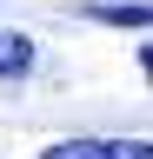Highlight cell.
Segmentation results:
<instances>
[{
    "label": "cell",
    "instance_id": "2",
    "mask_svg": "<svg viewBox=\"0 0 153 159\" xmlns=\"http://www.w3.org/2000/svg\"><path fill=\"white\" fill-rule=\"evenodd\" d=\"M27 73H33V40L27 33H0V86H13Z\"/></svg>",
    "mask_w": 153,
    "mask_h": 159
},
{
    "label": "cell",
    "instance_id": "4",
    "mask_svg": "<svg viewBox=\"0 0 153 159\" xmlns=\"http://www.w3.org/2000/svg\"><path fill=\"white\" fill-rule=\"evenodd\" d=\"M140 73H146V86H153V40H146V53H140Z\"/></svg>",
    "mask_w": 153,
    "mask_h": 159
},
{
    "label": "cell",
    "instance_id": "3",
    "mask_svg": "<svg viewBox=\"0 0 153 159\" xmlns=\"http://www.w3.org/2000/svg\"><path fill=\"white\" fill-rule=\"evenodd\" d=\"M87 20H100V27H153V7H127V0H100V7H87Z\"/></svg>",
    "mask_w": 153,
    "mask_h": 159
},
{
    "label": "cell",
    "instance_id": "1",
    "mask_svg": "<svg viewBox=\"0 0 153 159\" xmlns=\"http://www.w3.org/2000/svg\"><path fill=\"white\" fill-rule=\"evenodd\" d=\"M40 159H153V139H53Z\"/></svg>",
    "mask_w": 153,
    "mask_h": 159
}]
</instances>
